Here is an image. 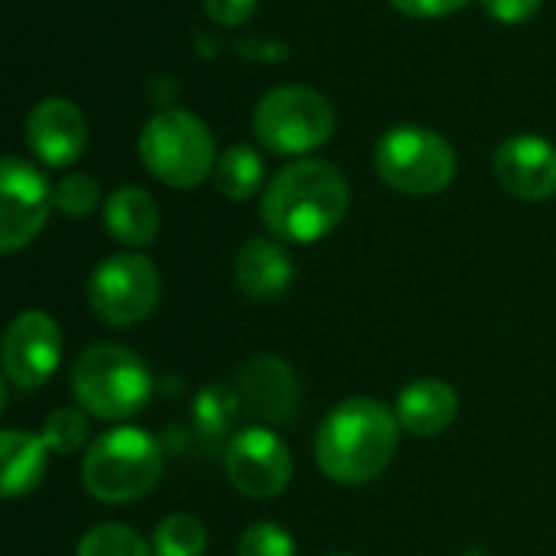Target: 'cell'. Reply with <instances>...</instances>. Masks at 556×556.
I'll use <instances>...</instances> for the list:
<instances>
[{"label":"cell","instance_id":"obj_1","mask_svg":"<svg viewBox=\"0 0 556 556\" xmlns=\"http://www.w3.org/2000/svg\"><path fill=\"white\" fill-rule=\"evenodd\" d=\"M349 212V182L326 160H296L283 166L264 189L261 218L280 238L293 244H313L326 238Z\"/></svg>","mask_w":556,"mask_h":556},{"label":"cell","instance_id":"obj_2","mask_svg":"<svg viewBox=\"0 0 556 556\" xmlns=\"http://www.w3.org/2000/svg\"><path fill=\"white\" fill-rule=\"evenodd\" d=\"M397 414L371 397H352L329 410L316 430V463L339 485L378 479L397 450Z\"/></svg>","mask_w":556,"mask_h":556},{"label":"cell","instance_id":"obj_3","mask_svg":"<svg viewBox=\"0 0 556 556\" xmlns=\"http://www.w3.org/2000/svg\"><path fill=\"white\" fill-rule=\"evenodd\" d=\"M75 401L101 420H127L140 414L153 394L147 365L124 345H91L72 368Z\"/></svg>","mask_w":556,"mask_h":556},{"label":"cell","instance_id":"obj_4","mask_svg":"<svg viewBox=\"0 0 556 556\" xmlns=\"http://www.w3.org/2000/svg\"><path fill=\"white\" fill-rule=\"evenodd\" d=\"M160 472H163L160 443L137 427L108 430L91 443L81 463L85 489L108 505L143 498L156 485Z\"/></svg>","mask_w":556,"mask_h":556},{"label":"cell","instance_id":"obj_5","mask_svg":"<svg viewBox=\"0 0 556 556\" xmlns=\"http://www.w3.org/2000/svg\"><path fill=\"white\" fill-rule=\"evenodd\" d=\"M143 166L173 189H192L215 173V140L208 127L179 108L156 111L140 134Z\"/></svg>","mask_w":556,"mask_h":556},{"label":"cell","instance_id":"obj_6","mask_svg":"<svg viewBox=\"0 0 556 556\" xmlns=\"http://www.w3.org/2000/svg\"><path fill=\"white\" fill-rule=\"evenodd\" d=\"M378 176L404 195H437L456 176V153L450 140L420 124L391 127L375 147Z\"/></svg>","mask_w":556,"mask_h":556},{"label":"cell","instance_id":"obj_7","mask_svg":"<svg viewBox=\"0 0 556 556\" xmlns=\"http://www.w3.org/2000/svg\"><path fill=\"white\" fill-rule=\"evenodd\" d=\"M336 130V111L323 91L287 85L267 91L254 108V137L270 153L300 156L319 150Z\"/></svg>","mask_w":556,"mask_h":556},{"label":"cell","instance_id":"obj_8","mask_svg":"<svg viewBox=\"0 0 556 556\" xmlns=\"http://www.w3.org/2000/svg\"><path fill=\"white\" fill-rule=\"evenodd\" d=\"M88 303L108 326H134L160 303V270L143 254H111L88 280Z\"/></svg>","mask_w":556,"mask_h":556},{"label":"cell","instance_id":"obj_9","mask_svg":"<svg viewBox=\"0 0 556 556\" xmlns=\"http://www.w3.org/2000/svg\"><path fill=\"white\" fill-rule=\"evenodd\" d=\"M52 189L46 176L23 156H3L0 166V251L13 254L26 248L46 225L52 208Z\"/></svg>","mask_w":556,"mask_h":556},{"label":"cell","instance_id":"obj_10","mask_svg":"<svg viewBox=\"0 0 556 556\" xmlns=\"http://www.w3.org/2000/svg\"><path fill=\"white\" fill-rule=\"evenodd\" d=\"M225 472L248 498H274L290 485V446L267 427H248L231 437L225 450Z\"/></svg>","mask_w":556,"mask_h":556},{"label":"cell","instance_id":"obj_11","mask_svg":"<svg viewBox=\"0 0 556 556\" xmlns=\"http://www.w3.org/2000/svg\"><path fill=\"white\" fill-rule=\"evenodd\" d=\"M62 358V336L52 316L29 309L20 313L3 339V375L13 388L33 391L46 384Z\"/></svg>","mask_w":556,"mask_h":556},{"label":"cell","instance_id":"obj_12","mask_svg":"<svg viewBox=\"0 0 556 556\" xmlns=\"http://www.w3.org/2000/svg\"><path fill=\"white\" fill-rule=\"evenodd\" d=\"M235 391L241 401V410L261 424L270 427H283L296 420L300 410V384L296 375L287 362L274 358V355H261L251 358L238 378H235Z\"/></svg>","mask_w":556,"mask_h":556},{"label":"cell","instance_id":"obj_13","mask_svg":"<svg viewBox=\"0 0 556 556\" xmlns=\"http://www.w3.org/2000/svg\"><path fill=\"white\" fill-rule=\"evenodd\" d=\"M495 176L505 192L525 202L556 195V147L544 137L518 134L495 150Z\"/></svg>","mask_w":556,"mask_h":556},{"label":"cell","instance_id":"obj_14","mask_svg":"<svg viewBox=\"0 0 556 556\" xmlns=\"http://www.w3.org/2000/svg\"><path fill=\"white\" fill-rule=\"evenodd\" d=\"M26 143L46 166H68L85 153L88 121L68 98H42L26 117Z\"/></svg>","mask_w":556,"mask_h":556},{"label":"cell","instance_id":"obj_15","mask_svg":"<svg viewBox=\"0 0 556 556\" xmlns=\"http://www.w3.org/2000/svg\"><path fill=\"white\" fill-rule=\"evenodd\" d=\"M235 280L251 300H277L293 280V261L277 241L251 238L235 257Z\"/></svg>","mask_w":556,"mask_h":556},{"label":"cell","instance_id":"obj_16","mask_svg":"<svg viewBox=\"0 0 556 556\" xmlns=\"http://www.w3.org/2000/svg\"><path fill=\"white\" fill-rule=\"evenodd\" d=\"M456 414H459L456 391L433 378L407 384L397 397V424L414 437H437L450 430Z\"/></svg>","mask_w":556,"mask_h":556},{"label":"cell","instance_id":"obj_17","mask_svg":"<svg viewBox=\"0 0 556 556\" xmlns=\"http://www.w3.org/2000/svg\"><path fill=\"white\" fill-rule=\"evenodd\" d=\"M104 228L114 241L127 248H143L160 231V208L150 192L137 186H121L104 202Z\"/></svg>","mask_w":556,"mask_h":556},{"label":"cell","instance_id":"obj_18","mask_svg":"<svg viewBox=\"0 0 556 556\" xmlns=\"http://www.w3.org/2000/svg\"><path fill=\"white\" fill-rule=\"evenodd\" d=\"M0 459H3V476H0L3 495L20 498V495H29L39 485V479L46 476L49 450H46L42 437L7 430L0 440Z\"/></svg>","mask_w":556,"mask_h":556},{"label":"cell","instance_id":"obj_19","mask_svg":"<svg viewBox=\"0 0 556 556\" xmlns=\"http://www.w3.org/2000/svg\"><path fill=\"white\" fill-rule=\"evenodd\" d=\"M215 186L225 199L244 202L264 186V160L251 143H235L215 160Z\"/></svg>","mask_w":556,"mask_h":556},{"label":"cell","instance_id":"obj_20","mask_svg":"<svg viewBox=\"0 0 556 556\" xmlns=\"http://www.w3.org/2000/svg\"><path fill=\"white\" fill-rule=\"evenodd\" d=\"M241 410V401H238V391L235 388H225V384H212L205 388L195 404H192V424L202 437H222L231 420L238 417Z\"/></svg>","mask_w":556,"mask_h":556},{"label":"cell","instance_id":"obj_21","mask_svg":"<svg viewBox=\"0 0 556 556\" xmlns=\"http://www.w3.org/2000/svg\"><path fill=\"white\" fill-rule=\"evenodd\" d=\"M205 528L192 515H169L153 531V551L156 556H202L205 554Z\"/></svg>","mask_w":556,"mask_h":556},{"label":"cell","instance_id":"obj_22","mask_svg":"<svg viewBox=\"0 0 556 556\" xmlns=\"http://www.w3.org/2000/svg\"><path fill=\"white\" fill-rule=\"evenodd\" d=\"M78 556H153L147 541L124 528V525H98L91 528L81 544H78Z\"/></svg>","mask_w":556,"mask_h":556},{"label":"cell","instance_id":"obj_23","mask_svg":"<svg viewBox=\"0 0 556 556\" xmlns=\"http://www.w3.org/2000/svg\"><path fill=\"white\" fill-rule=\"evenodd\" d=\"M39 437H42V443H46L49 453L72 456L88 440V420H85V414H78L72 407H62L52 417H46V427H42Z\"/></svg>","mask_w":556,"mask_h":556},{"label":"cell","instance_id":"obj_24","mask_svg":"<svg viewBox=\"0 0 556 556\" xmlns=\"http://www.w3.org/2000/svg\"><path fill=\"white\" fill-rule=\"evenodd\" d=\"M98 195H101V192H98V182H94L91 176H85V173H72V176L59 179L55 189H52L55 208H59L62 215H68V218L91 215L94 205H98Z\"/></svg>","mask_w":556,"mask_h":556},{"label":"cell","instance_id":"obj_25","mask_svg":"<svg viewBox=\"0 0 556 556\" xmlns=\"http://www.w3.org/2000/svg\"><path fill=\"white\" fill-rule=\"evenodd\" d=\"M238 556H296V544L280 525L261 521L241 534Z\"/></svg>","mask_w":556,"mask_h":556},{"label":"cell","instance_id":"obj_26","mask_svg":"<svg viewBox=\"0 0 556 556\" xmlns=\"http://www.w3.org/2000/svg\"><path fill=\"white\" fill-rule=\"evenodd\" d=\"M544 0H482L485 13L495 16L498 23L505 26H518V23H528L531 16H538Z\"/></svg>","mask_w":556,"mask_h":556},{"label":"cell","instance_id":"obj_27","mask_svg":"<svg viewBox=\"0 0 556 556\" xmlns=\"http://www.w3.org/2000/svg\"><path fill=\"white\" fill-rule=\"evenodd\" d=\"M469 0H391L394 10H401L410 20H437V16H450L456 10H463Z\"/></svg>","mask_w":556,"mask_h":556},{"label":"cell","instance_id":"obj_28","mask_svg":"<svg viewBox=\"0 0 556 556\" xmlns=\"http://www.w3.org/2000/svg\"><path fill=\"white\" fill-rule=\"evenodd\" d=\"M202 7L215 23L238 26V23L251 20V13L257 10V0H202Z\"/></svg>","mask_w":556,"mask_h":556},{"label":"cell","instance_id":"obj_29","mask_svg":"<svg viewBox=\"0 0 556 556\" xmlns=\"http://www.w3.org/2000/svg\"><path fill=\"white\" fill-rule=\"evenodd\" d=\"M150 94L156 98V104H166L173 94H176V81L169 78V75H156V78H150Z\"/></svg>","mask_w":556,"mask_h":556}]
</instances>
